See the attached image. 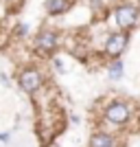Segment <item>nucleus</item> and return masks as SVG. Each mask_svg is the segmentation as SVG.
Masks as SVG:
<instances>
[{"label": "nucleus", "instance_id": "obj_1", "mask_svg": "<svg viewBox=\"0 0 140 147\" xmlns=\"http://www.w3.org/2000/svg\"><path fill=\"white\" fill-rule=\"evenodd\" d=\"M116 22H118V26L123 29V33L129 31V29H134L136 22H138V7L129 5V2L118 5L116 7Z\"/></svg>", "mask_w": 140, "mask_h": 147}, {"label": "nucleus", "instance_id": "obj_2", "mask_svg": "<svg viewBox=\"0 0 140 147\" xmlns=\"http://www.w3.org/2000/svg\"><path fill=\"white\" fill-rule=\"evenodd\" d=\"M129 117H131V110H129L127 103H123V101H114L105 108V119L110 123H116V125H123V123H127Z\"/></svg>", "mask_w": 140, "mask_h": 147}, {"label": "nucleus", "instance_id": "obj_3", "mask_svg": "<svg viewBox=\"0 0 140 147\" xmlns=\"http://www.w3.org/2000/svg\"><path fill=\"white\" fill-rule=\"evenodd\" d=\"M127 42H129V35L127 33H112L110 37H107V42H105V53L110 57H118L123 53V51L127 49Z\"/></svg>", "mask_w": 140, "mask_h": 147}, {"label": "nucleus", "instance_id": "obj_4", "mask_svg": "<svg viewBox=\"0 0 140 147\" xmlns=\"http://www.w3.org/2000/svg\"><path fill=\"white\" fill-rule=\"evenodd\" d=\"M57 42H59V35H57L55 31H42L35 40V46L42 53H50V51L57 49Z\"/></svg>", "mask_w": 140, "mask_h": 147}, {"label": "nucleus", "instance_id": "obj_5", "mask_svg": "<svg viewBox=\"0 0 140 147\" xmlns=\"http://www.w3.org/2000/svg\"><path fill=\"white\" fill-rule=\"evenodd\" d=\"M20 86L24 88L26 92H35L37 88L42 86V75L37 73L35 68H29V70H24L20 75Z\"/></svg>", "mask_w": 140, "mask_h": 147}, {"label": "nucleus", "instance_id": "obj_6", "mask_svg": "<svg viewBox=\"0 0 140 147\" xmlns=\"http://www.w3.org/2000/svg\"><path fill=\"white\" fill-rule=\"evenodd\" d=\"M90 147H116V141L112 134H105V132H98L90 138Z\"/></svg>", "mask_w": 140, "mask_h": 147}, {"label": "nucleus", "instance_id": "obj_7", "mask_svg": "<svg viewBox=\"0 0 140 147\" xmlns=\"http://www.w3.org/2000/svg\"><path fill=\"white\" fill-rule=\"evenodd\" d=\"M68 0H48L46 2V11L50 13V16H59V13H64L68 9Z\"/></svg>", "mask_w": 140, "mask_h": 147}, {"label": "nucleus", "instance_id": "obj_8", "mask_svg": "<svg viewBox=\"0 0 140 147\" xmlns=\"http://www.w3.org/2000/svg\"><path fill=\"white\" fill-rule=\"evenodd\" d=\"M107 73H110V79H121L123 77V73H125V64H123L121 59H116V61H112L110 64V68H107Z\"/></svg>", "mask_w": 140, "mask_h": 147}, {"label": "nucleus", "instance_id": "obj_9", "mask_svg": "<svg viewBox=\"0 0 140 147\" xmlns=\"http://www.w3.org/2000/svg\"><path fill=\"white\" fill-rule=\"evenodd\" d=\"M26 31H29V26H26V24H22V26H20V29H18V33H20V35H24Z\"/></svg>", "mask_w": 140, "mask_h": 147}, {"label": "nucleus", "instance_id": "obj_10", "mask_svg": "<svg viewBox=\"0 0 140 147\" xmlns=\"http://www.w3.org/2000/svg\"><path fill=\"white\" fill-rule=\"evenodd\" d=\"M55 68H57V70H64V64H61L59 59H55Z\"/></svg>", "mask_w": 140, "mask_h": 147}]
</instances>
